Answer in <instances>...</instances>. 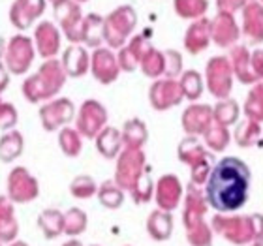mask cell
<instances>
[{
  "mask_svg": "<svg viewBox=\"0 0 263 246\" xmlns=\"http://www.w3.org/2000/svg\"><path fill=\"white\" fill-rule=\"evenodd\" d=\"M209 42H211V21L205 17L196 19L184 34V47L188 53L197 55L203 49H207Z\"/></svg>",
  "mask_w": 263,
  "mask_h": 246,
  "instance_id": "obj_18",
  "label": "cell"
},
{
  "mask_svg": "<svg viewBox=\"0 0 263 246\" xmlns=\"http://www.w3.org/2000/svg\"><path fill=\"white\" fill-rule=\"evenodd\" d=\"M148 233L158 239V241H164L171 235V228H173V222H171V216L164 211H156V213L151 214L148 218Z\"/></svg>",
  "mask_w": 263,
  "mask_h": 246,
  "instance_id": "obj_30",
  "label": "cell"
},
{
  "mask_svg": "<svg viewBox=\"0 0 263 246\" xmlns=\"http://www.w3.org/2000/svg\"><path fill=\"white\" fill-rule=\"evenodd\" d=\"M230 64H231V71L239 77L241 83H254L256 81V75L252 71V66H250V53L245 45H235L230 53Z\"/></svg>",
  "mask_w": 263,
  "mask_h": 246,
  "instance_id": "obj_21",
  "label": "cell"
},
{
  "mask_svg": "<svg viewBox=\"0 0 263 246\" xmlns=\"http://www.w3.org/2000/svg\"><path fill=\"white\" fill-rule=\"evenodd\" d=\"M179 85H181L182 96L188 100H197L203 92V79H201V75L194 70L184 71Z\"/></svg>",
  "mask_w": 263,
  "mask_h": 246,
  "instance_id": "obj_36",
  "label": "cell"
},
{
  "mask_svg": "<svg viewBox=\"0 0 263 246\" xmlns=\"http://www.w3.org/2000/svg\"><path fill=\"white\" fill-rule=\"evenodd\" d=\"M203 137H205L207 147L211 150H214V153H222L228 147V143H230V131H228V128L214 121L213 124L209 126V130L203 134Z\"/></svg>",
  "mask_w": 263,
  "mask_h": 246,
  "instance_id": "obj_31",
  "label": "cell"
},
{
  "mask_svg": "<svg viewBox=\"0 0 263 246\" xmlns=\"http://www.w3.org/2000/svg\"><path fill=\"white\" fill-rule=\"evenodd\" d=\"M182 194L181 181L175 175H164L156 184V201L164 211H171L179 205Z\"/></svg>",
  "mask_w": 263,
  "mask_h": 246,
  "instance_id": "obj_20",
  "label": "cell"
},
{
  "mask_svg": "<svg viewBox=\"0 0 263 246\" xmlns=\"http://www.w3.org/2000/svg\"><path fill=\"white\" fill-rule=\"evenodd\" d=\"M137 25V13L132 6H119L104 19V40L111 49L124 47Z\"/></svg>",
  "mask_w": 263,
  "mask_h": 246,
  "instance_id": "obj_3",
  "label": "cell"
},
{
  "mask_svg": "<svg viewBox=\"0 0 263 246\" xmlns=\"http://www.w3.org/2000/svg\"><path fill=\"white\" fill-rule=\"evenodd\" d=\"M122 143L126 145V148H141L147 143V126L139 119H130L124 124V130L121 134Z\"/></svg>",
  "mask_w": 263,
  "mask_h": 246,
  "instance_id": "obj_25",
  "label": "cell"
},
{
  "mask_svg": "<svg viewBox=\"0 0 263 246\" xmlns=\"http://www.w3.org/2000/svg\"><path fill=\"white\" fill-rule=\"evenodd\" d=\"M34 55H36V51H34L32 40L25 34H17L6 44L4 66L13 75H23L32 64Z\"/></svg>",
  "mask_w": 263,
  "mask_h": 246,
  "instance_id": "obj_4",
  "label": "cell"
},
{
  "mask_svg": "<svg viewBox=\"0 0 263 246\" xmlns=\"http://www.w3.org/2000/svg\"><path fill=\"white\" fill-rule=\"evenodd\" d=\"M8 194H10V201H32L34 197H38V181L25 167H13L8 177Z\"/></svg>",
  "mask_w": 263,
  "mask_h": 246,
  "instance_id": "obj_10",
  "label": "cell"
},
{
  "mask_svg": "<svg viewBox=\"0 0 263 246\" xmlns=\"http://www.w3.org/2000/svg\"><path fill=\"white\" fill-rule=\"evenodd\" d=\"M250 169L237 156H226L211 167L207 177L205 197L207 203L220 213L241 209L248 199Z\"/></svg>",
  "mask_w": 263,
  "mask_h": 246,
  "instance_id": "obj_1",
  "label": "cell"
},
{
  "mask_svg": "<svg viewBox=\"0 0 263 246\" xmlns=\"http://www.w3.org/2000/svg\"><path fill=\"white\" fill-rule=\"evenodd\" d=\"M207 85L214 98L226 100L233 87V71L226 56H214L207 62Z\"/></svg>",
  "mask_w": 263,
  "mask_h": 246,
  "instance_id": "obj_7",
  "label": "cell"
},
{
  "mask_svg": "<svg viewBox=\"0 0 263 246\" xmlns=\"http://www.w3.org/2000/svg\"><path fill=\"white\" fill-rule=\"evenodd\" d=\"M66 83V73L62 64L57 59H49L40 66V70L34 75L27 77L23 81V96L30 104H38L44 100H51L61 92Z\"/></svg>",
  "mask_w": 263,
  "mask_h": 246,
  "instance_id": "obj_2",
  "label": "cell"
},
{
  "mask_svg": "<svg viewBox=\"0 0 263 246\" xmlns=\"http://www.w3.org/2000/svg\"><path fill=\"white\" fill-rule=\"evenodd\" d=\"M77 4H81V2H88V0H76Z\"/></svg>",
  "mask_w": 263,
  "mask_h": 246,
  "instance_id": "obj_51",
  "label": "cell"
},
{
  "mask_svg": "<svg viewBox=\"0 0 263 246\" xmlns=\"http://www.w3.org/2000/svg\"><path fill=\"white\" fill-rule=\"evenodd\" d=\"M17 121H19V115H17L15 105L8 104V102H0V130H13Z\"/></svg>",
  "mask_w": 263,
  "mask_h": 246,
  "instance_id": "obj_42",
  "label": "cell"
},
{
  "mask_svg": "<svg viewBox=\"0 0 263 246\" xmlns=\"http://www.w3.org/2000/svg\"><path fill=\"white\" fill-rule=\"evenodd\" d=\"M81 42L88 47L98 49L104 42V17L98 13H88L81 21Z\"/></svg>",
  "mask_w": 263,
  "mask_h": 246,
  "instance_id": "obj_22",
  "label": "cell"
},
{
  "mask_svg": "<svg viewBox=\"0 0 263 246\" xmlns=\"http://www.w3.org/2000/svg\"><path fill=\"white\" fill-rule=\"evenodd\" d=\"M38 225L47 239H55V237H59L64 231V214L55 211V209L44 211V213L40 214Z\"/></svg>",
  "mask_w": 263,
  "mask_h": 246,
  "instance_id": "obj_28",
  "label": "cell"
},
{
  "mask_svg": "<svg viewBox=\"0 0 263 246\" xmlns=\"http://www.w3.org/2000/svg\"><path fill=\"white\" fill-rule=\"evenodd\" d=\"M261 2H263V0H261Z\"/></svg>",
  "mask_w": 263,
  "mask_h": 246,
  "instance_id": "obj_55",
  "label": "cell"
},
{
  "mask_svg": "<svg viewBox=\"0 0 263 246\" xmlns=\"http://www.w3.org/2000/svg\"><path fill=\"white\" fill-rule=\"evenodd\" d=\"M205 158H211V154H207V150L203 148V145L197 141L196 137L190 136L182 139L181 145H179V160L181 162L188 165H196Z\"/></svg>",
  "mask_w": 263,
  "mask_h": 246,
  "instance_id": "obj_26",
  "label": "cell"
},
{
  "mask_svg": "<svg viewBox=\"0 0 263 246\" xmlns=\"http://www.w3.org/2000/svg\"><path fill=\"white\" fill-rule=\"evenodd\" d=\"M23 153V136L21 131L10 130L0 137V162L10 164L15 158H19Z\"/></svg>",
  "mask_w": 263,
  "mask_h": 246,
  "instance_id": "obj_24",
  "label": "cell"
},
{
  "mask_svg": "<svg viewBox=\"0 0 263 246\" xmlns=\"http://www.w3.org/2000/svg\"><path fill=\"white\" fill-rule=\"evenodd\" d=\"M4 53H6V42H4V38L0 36V59L4 56Z\"/></svg>",
  "mask_w": 263,
  "mask_h": 246,
  "instance_id": "obj_48",
  "label": "cell"
},
{
  "mask_svg": "<svg viewBox=\"0 0 263 246\" xmlns=\"http://www.w3.org/2000/svg\"><path fill=\"white\" fill-rule=\"evenodd\" d=\"M107 122V111L96 100H87L79 107L77 115V131L85 137H96L105 128Z\"/></svg>",
  "mask_w": 263,
  "mask_h": 246,
  "instance_id": "obj_8",
  "label": "cell"
},
{
  "mask_svg": "<svg viewBox=\"0 0 263 246\" xmlns=\"http://www.w3.org/2000/svg\"><path fill=\"white\" fill-rule=\"evenodd\" d=\"M87 225V214L81 209H70L64 214V231L68 235H79Z\"/></svg>",
  "mask_w": 263,
  "mask_h": 246,
  "instance_id": "obj_39",
  "label": "cell"
},
{
  "mask_svg": "<svg viewBox=\"0 0 263 246\" xmlns=\"http://www.w3.org/2000/svg\"><path fill=\"white\" fill-rule=\"evenodd\" d=\"M88 53L85 47L77 44H71L68 49L62 53V70H64L66 77H81L88 71Z\"/></svg>",
  "mask_w": 263,
  "mask_h": 246,
  "instance_id": "obj_19",
  "label": "cell"
},
{
  "mask_svg": "<svg viewBox=\"0 0 263 246\" xmlns=\"http://www.w3.org/2000/svg\"><path fill=\"white\" fill-rule=\"evenodd\" d=\"M122 147L121 131L113 126H105L104 130L96 136V148L104 158H115Z\"/></svg>",
  "mask_w": 263,
  "mask_h": 246,
  "instance_id": "obj_23",
  "label": "cell"
},
{
  "mask_svg": "<svg viewBox=\"0 0 263 246\" xmlns=\"http://www.w3.org/2000/svg\"><path fill=\"white\" fill-rule=\"evenodd\" d=\"M70 192L73 197H79V199H85V197L94 196L98 188H96V182L87 175H81L73 179V182L70 184Z\"/></svg>",
  "mask_w": 263,
  "mask_h": 246,
  "instance_id": "obj_40",
  "label": "cell"
},
{
  "mask_svg": "<svg viewBox=\"0 0 263 246\" xmlns=\"http://www.w3.org/2000/svg\"><path fill=\"white\" fill-rule=\"evenodd\" d=\"M250 66L256 79H263V49H256L250 55Z\"/></svg>",
  "mask_w": 263,
  "mask_h": 246,
  "instance_id": "obj_46",
  "label": "cell"
},
{
  "mask_svg": "<svg viewBox=\"0 0 263 246\" xmlns=\"http://www.w3.org/2000/svg\"><path fill=\"white\" fill-rule=\"evenodd\" d=\"M141 70L147 77H160L164 73L165 61H164V53H160L158 49H151L147 55L141 59Z\"/></svg>",
  "mask_w": 263,
  "mask_h": 246,
  "instance_id": "obj_37",
  "label": "cell"
},
{
  "mask_svg": "<svg viewBox=\"0 0 263 246\" xmlns=\"http://www.w3.org/2000/svg\"><path fill=\"white\" fill-rule=\"evenodd\" d=\"M53 13L55 19L61 25L62 32L71 44H79L81 42V6L76 0H55L53 2Z\"/></svg>",
  "mask_w": 263,
  "mask_h": 246,
  "instance_id": "obj_5",
  "label": "cell"
},
{
  "mask_svg": "<svg viewBox=\"0 0 263 246\" xmlns=\"http://www.w3.org/2000/svg\"><path fill=\"white\" fill-rule=\"evenodd\" d=\"M184 98L181 90V85L175 79H160V81L153 83V87L148 90V100L154 109L165 111L170 107L181 104V100Z\"/></svg>",
  "mask_w": 263,
  "mask_h": 246,
  "instance_id": "obj_12",
  "label": "cell"
},
{
  "mask_svg": "<svg viewBox=\"0 0 263 246\" xmlns=\"http://www.w3.org/2000/svg\"><path fill=\"white\" fill-rule=\"evenodd\" d=\"M164 61H165V68H164V73L167 75V79H173L181 73L182 70V56L177 53V51L170 49L164 53Z\"/></svg>",
  "mask_w": 263,
  "mask_h": 246,
  "instance_id": "obj_43",
  "label": "cell"
},
{
  "mask_svg": "<svg viewBox=\"0 0 263 246\" xmlns=\"http://www.w3.org/2000/svg\"><path fill=\"white\" fill-rule=\"evenodd\" d=\"M8 83H10V71H8V68L0 62V94L8 88Z\"/></svg>",
  "mask_w": 263,
  "mask_h": 246,
  "instance_id": "obj_47",
  "label": "cell"
},
{
  "mask_svg": "<svg viewBox=\"0 0 263 246\" xmlns=\"http://www.w3.org/2000/svg\"><path fill=\"white\" fill-rule=\"evenodd\" d=\"M90 71L102 85H109L119 77L121 68H119L117 56L111 53V49L98 47L90 56Z\"/></svg>",
  "mask_w": 263,
  "mask_h": 246,
  "instance_id": "obj_14",
  "label": "cell"
},
{
  "mask_svg": "<svg viewBox=\"0 0 263 246\" xmlns=\"http://www.w3.org/2000/svg\"><path fill=\"white\" fill-rule=\"evenodd\" d=\"M245 113L250 121L263 122V83L256 85L250 90L247 104H245Z\"/></svg>",
  "mask_w": 263,
  "mask_h": 246,
  "instance_id": "obj_35",
  "label": "cell"
},
{
  "mask_svg": "<svg viewBox=\"0 0 263 246\" xmlns=\"http://www.w3.org/2000/svg\"><path fill=\"white\" fill-rule=\"evenodd\" d=\"M261 136V130H259V124L256 121H242L241 124L237 126L235 131V141L239 147H252L256 145V141Z\"/></svg>",
  "mask_w": 263,
  "mask_h": 246,
  "instance_id": "obj_33",
  "label": "cell"
},
{
  "mask_svg": "<svg viewBox=\"0 0 263 246\" xmlns=\"http://www.w3.org/2000/svg\"><path fill=\"white\" fill-rule=\"evenodd\" d=\"M59 145H61L62 153L66 156H71V158H76L79 156L83 148V143H81V134L73 128H62L61 134H59Z\"/></svg>",
  "mask_w": 263,
  "mask_h": 246,
  "instance_id": "obj_32",
  "label": "cell"
},
{
  "mask_svg": "<svg viewBox=\"0 0 263 246\" xmlns=\"http://www.w3.org/2000/svg\"><path fill=\"white\" fill-rule=\"evenodd\" d=\"M64 246H81V242H77V241H71V242H68V244H64Z\"/></svg>",
  "mask_w": 263,
  "mask_h": 246,
  "instance_id": "obj_49",
  "label": "cell"
},
{
  "mask_svg": "<svg viewBox=\"0 0 263 246\" xmlns=\"http://www.w3.org/2000/svg\"><path fill=\"white\" fill-rule=\"evenodd\" d=\"M241 38V28L231 13L218 11L211 21V40L218 47H231Z\"/></svg>",
  "mask_w": 263,
  "mask_h": 246,
  "instance_id": "obj_13",
  "label": "cell"
},
{
  "mask_svg": "<svg viewBox=\"0 0 263 246\" xmlns=\"http://www.w3.org/2000/svg\"><path fill=\"white\" fill-rule=\"evenodd\" d=\"M51 2H55V0H51Z\"/></svg>",
  "mask_w": 263,
  "mask_h": 246,
  "instance_id": "obj_52",
  "label": "cell"
},
{
  "mask_svg": "<svg viewBox=\"0 0 263 246\" xmlns=\"http://www.w3.org/2000/svg\"><path fill=\"white\" fill-rule=\"evenodd\" d=\"M11 246H27V244H23V242H15V244H11Z\"/></svg>",
  "mask_w": 263,
  "mask_h": 246,
  "instance_id": "obj_50",
  "label": "cell"
},
{
  "mask_svg": "<svg viewBox=\"0 0 263 246\" xmlns=\"http://www.w3.org/2000/svg\"><path fill=\"white\" fill-rule=\"evenodd\" d=\"M248 0H216V6H218V11H224V13H235L237 10H241L247 6Z\"/></svg>",
  "mask_w": 263,
  "mask_h": 246,
  "instance_id": "obj_45",
  "label": "cell"
},
{
  "mask_svg": "<svg viewBox=\"0 0 263 246\" xmlns=\"http://www.w3.org/2000/svg\"><path fill=\"white\" fill-rule=\"evenodd\" d=\"M47 0H13L10 8V23L19 30H28L44 15Z\"/></svg>",
  "mask_w": 263,
  "mask_h": 246,
  "instance_id": "obj_11",
  "label": "cell"
},
{
  "mask_svg": "<svg viewBox=\"0 0 263 246\" xmlns=\"http://www.w3.org/2000/svg\"><path fill=\"white\" fill-rule=\"evenodd\" d=\"M239 119V105L235 100H222L213 109V121L222 126H230Z\"/></svg>",
  "mask_w": 263,
  "mask_h": 246,
  "instance_id": "obj_34",
  "label": "cell"
},
{
  "mask_svg": "<svg viewBox=\"0 0 263 246\" xmlns=\"http://www.w3.org/2000/svg\"><path fill=\"white\" fill-rule=\"evenodd\" d=\"M34 44L44 59H53L61 49V32L51 21H42L34 30Z\"/></svg>",
  "mask_w": 263,
  "mask_h": 246,
  "instance_id": "obj_15",
  "label": "cell"
},
{
  "mask_svg": "<svg viewBox=\"0 0 263 246\" xmlns=\"http://www.w3.org/2000/svg\"><path fill=\"white\" fill-rule=\"evenodd\" d=\"M213 124V107L209 105H190L182 115V128L190 136H203Z\"/></svg>",
  "mask_w": 263,
  "mask_h": 246,
  "instance_id": "obj_17",
  "label": "cell"
},
{
  "mask_svg": "<svg viewBox=\"0 0 263 246\" xmlns=\"http://www.w3.org/2000/svg\"><path fill=\"white\" fill-rule=\"evenodd\" d=\"M76 115V107L68 98H57L51 100L40 109V122L44 126V130L55 131L61 126L68 124Z\"/></svg>",
  "mask_w": 263,
  "mask_h": 246,
  "instance_id": "obj_9",
  "label": "cell"
},
{
  "mask_svg": "<svg viewBox=\"0 0 263 246\" xmlns=\"http://www.w3.org/2000/svg\"><path fill=\"white\" fill-rule=\"evenodd\" d=\"M143 171H145V154L141 153V148H124L117 162L115 184L119 188L132 190V186L136 184Z\"/></svg>",
  "mask_w": 263,
  "mask_h": 246,
  "instance_id": "obj_6",
  "label": "cell"
},
{
  "mask_svg": "<svg viewBox=\"0 0 263 246\" xmlns=\"http://www.w3.org/2000/svg\"><path fill=\"white\" fill-rule=\"evenodd\" d=\"M17 235V220L8 197L0 196V241H10Z\"/></svg>",
  "mask_w": 263,
  "mask_h": 246,
  "instance_id": "obj_27",
  "label": "cell"
},
{
  "mask_svg": "<svg viewBox=\"0 0 263 246\" xmlns=\"http://www.w3.org/2000/svg\"><path fill=\"white\" fill-rule=\"evenodd\" d=\"M132 196H134V199L137 203L151 199V196H153V181H151V175H148L147 169L143 171L141 177L136 181V184L132 186Z\"/></svg>",
  "mask_w": 263,
  "mask_h": 246,
  "instance_id": "obj_41",
  "label": "cell"
},
{
  "mask_svg": "<svg viewBox=\"0 0 263 246\" xmlns=\"http://www.w3.org/2000/svg\"><path fill=\"white\" fill-rule=\"evenodd\" d=\"M0 102H2V100H0Z\"/></svg>",
  "mask_w": 263,
  "mask_h": 246,
  "instance_id": "obj_53",
  "label": "cell"
},
{
  "mask_svg": "<svg viewBox=\"0 0 263 246\" xmlns=\"http://www.w3.org/2000/svg\"><path fill=\"white\" fill-rule=\"evenodd\" d=\"M98 197L100 203L107 209H117L122 205V199H124V194L119 186L113 181H107L98 188Z\"/></svg>",
  "mask_w": 263,
  "mask_h": 246,
  "instance_id": "obj_38",
  "label": "cell"
},
{
  "mask_svg": "<svg viewBox=\"0 0 263 246\" xmlns=\"http://www.w3.org/2000/svg\"><path fill=\"white\" fill-rule=\"evenodd\" d=\"M242 32L250 44L263 42V6L256 0H248L242 8Z\"/></svg>",
  "mask_w": 263,
  "mask_h": 246,
  "instance_id": "obj_16",
  "label": "cell"
},
{
  "mask_svg": "<svg viewBox=\"0 0 263 246\" xmlns=\"http://www.w3.org/2000/svg\"><path fill=\"white\" fill-rule=\"evenodd\" d=\"M175 13L182 19H201L209 10L207 0H173Z\"/></svg>",
  "mask_w": 263,
  "mask_h": 246,
  "instance_id": "obj_29",
  "label": "cell"
},
{
  "mask_svg": "<svg viewBox=\"0 0 263 246\" xmlns=\"http://www.w3.org/2000/svg\"><path fill=\"white\" fill-rule=\"evenodd\" d=\"M0 246H2V244H0Z\"/></svg>",
  "mask_w": 263,
  "mask_h": 246,
  "instance_id": "obj_54",
  "label": "cell"
},
{
  "mask_svg": "<svg viewBox=\"0 0 263 246\" xmlns=\"http://www.w3.org/2000/svg\"><path fill=\"white\" fill-rule=\"evenodd\" d=\"M117 62H119V68L124 71H134L139 66V62H137V59L134 55H132V51L128 49V47H121V51H119V56H117Z\"/></svg>",
  "mask_w": 263,
  "mask_h": 246,
  "instance_id": "obj_44",
  "label": "cell"
}]
</instances>
